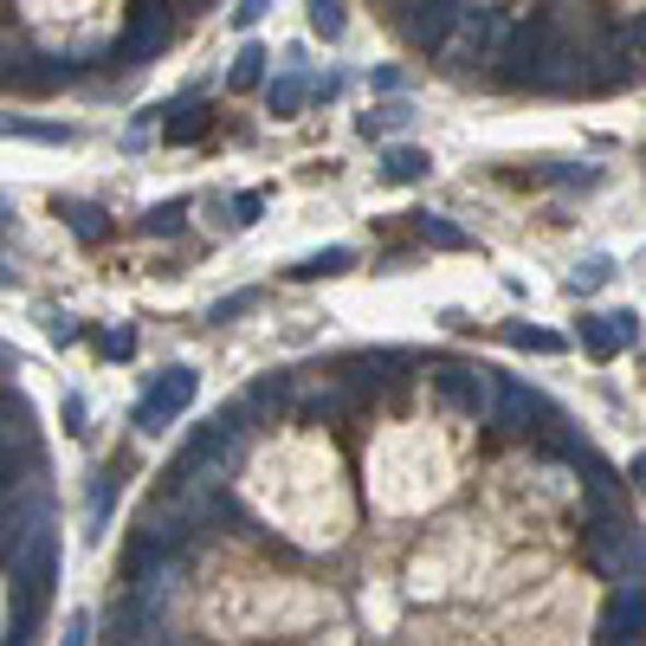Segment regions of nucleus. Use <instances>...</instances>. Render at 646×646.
<instances>
[{"label":"nucleus","instance_id":"obj_31","mask_svg":"<svg viewBox=\"0 0 646 646\" xmlns=\"http://www.w3.org/2000/svg\"><path fill=\"white\" fill-rule=\"evenodd\" d=\"M84 641H91V614L78 608L72 621H66V641H59V646H84Z\"/></svg>","mask_w":646,"mask_h":646},{"label":"nucleus","instance_id":"obj_21","mask_svg":"<svg viewBox=\"0 0 646 646\" xmlns=\"http://www.w3.org/2000/svg\"><path fill=\"white\" fill-rule=\"evenodd\" d=\"M582 343H588V356H595V362L621 356V343H614V324H608V317H582Z\"/></svg>","mask_w":646,"mask_h":646},{"label":"nucleus","instance_id":"obj_12","mask_svg":"<svg viewBox=\"0 0 646 646\" xmlns=\"http://www.w3.org/2000/svg\"><path fill=\"white\" fill-rule=\"evenodd\" d=\"M408 124H414V104H408V97H388V104H375V110L362 117L356 130L375 143V137H395V130H408Z\"/></svg>","mask_w":646,"mask_h":646},{"label":"nucleus","instance_id":"obj_29","mask_svg":"<svg viewBox=\"0 0 646 646\" xmlns=\"http://www.w3.org/2000/svg\"><path fill=\"white\" fill-rule=\"evenodd\" d=\"M46 337H52V343L66 350V343H78L84 330H78V317H59V310H52V317H46Z\"/></svg>","mask_w":646,"mask_h":646},{"label":"nucleus","instance_id":"obj_2","mask_svg":"<svg viewBox=\"0 0 646 646\" xmlns=\"http://www.w3.org/2000/svg\"><path fill=\"white\" fill-rule=\"evenodd\" d=\"M195 388H201V375H195L188 362H175V368H162V375L149 381V395L137 401V414H130V427H137V433H168V421H181V414L195 408Z\"/></svg>","mask_w":646,"mask_h":646},{"label":"nucleus","instance_id":"obj_25","mask_svg":"<svg viewBox=\"0 0 646 646\" xmlns=\"http://www.w3.org/2000/svg\"><path fill=\"white\" fill-rule=\"evenodd\" d=\"M97 356H104V362L137 356V330H130V324H117V330H97Z\"/></svg>","mask_w":646,"mask_h":646},{"label":"nucleus","instance_id":"obj_33","mask_svg":"<svg viewBox=\"0 0 646 646\" xmlns=\"http://www.w3.org/2000/svg\"><path fill=\"white\" fill-rule=\"evenodd\" d=\"M66 427L84 433V395H66Z\"/></svg>","mask_w":646,"mask_h":646},{"label":"nucleus","instance_id":"obj_17","mask_svg":"<svg viewBox=\"0 0 646 646\" xmlns=\"http://www.w3.org/2000/svg\"><path fill=\"white\" fill-rule=\"evenodd\" d=\"M117 492H124V466H104V472H97V492H91V537H104Z\"/></svg>","mask_w":646,"mask_h":646},{"label":"nucleus","instance_id":"obj_6","mask_svg":"<svg viewBox=\"0 0 646 646\" xmlns=\"http://www.w3.org/2000/svg\"><path fill=\"white\" fill-rule=\"evenodd\" d=\"M453 20H459L453 0H414V7H401V33H408L414 46H427V52H446V46H453Z\"/></svg>","mask_w":646,"mask_h":646},{"label":"nucleus","instance_id":"obj_28","mask_svg":"<svg viewBox=\"0 0 646 646\" xmlns=\"http://www.w3.org/2000/svg\"><path fill=\"white\" fill-rule=\"evenodd\" d=\"M266 214V195H233V226H252Z\"/></svg>","mask_w":646,"mask_h":646},{"label":"nucleus","instance_id":"obj_35","mask_svg":"<svg viewBox=\"0 0 646 646\" xmlns=\"http://www.w3.org/2000/svg\"><path fill=\"white\" fill-rule=\"evenodd\" d=\"M7 279H13V272H7V266H0V285H7Z\"/></svg>","mask_w":646,"mask_h":646},{"label":"nucleus","instance_id":"obj_11","mask_svg":"<svg viewBox=\"0 0 646 646\" xmlns=\"http://www.w3.org/2000/svg\"><path fill=\"white\" fill-rule=\"evenodd\" d=\"M427 168H433V155H427V149H414V143H395L388 155H381V175H388L395 188H408V181H421Z\"/></svg>","mask_w":646,"mask_h":646},{"label":"nucleus","instance_id":"obj_15","mask_svg":"<svg viewBox=\"0 0 646 646\" xmlns=\"http://www.w3.org/2000/svg\"><path fill=\"white\" fill-rule=\"evenodd\" d=\"M162 130H168V143H195V137H208V104H175L168 117H162Z\"/></svg>","mask_w":646,"mask_h":646},{"label":"nucleus","instance_id":"obj_32","mask_svg":"<svg viewBox=\"0 0 646 646\" xmlns=\"http://www.w3.org/2000/svg\"><path fill=\"white\" fill-rule=\"evenodd\" d=\"M259 20H266V0H239L233 7V26H259Z\"/></svg>","mask_w":646,"mask_h":646},{"label":"nucleus","instance_id":"obj_20","mask_svg":"<svg viewBox=\"0 0 646 646\" xmlns=\"http://www.w3.org/2000/svg\"><path fill=\"white\" fill-rule=\"evenodd\" d=\"M343 26H350V7L343 0H310V33L317 39H343Z\"/></svg>","mask_w":646,"mask_h":646},{"label":"nucleus","instance_id":"obj_8","mask_svg":"<svg viewBox=\"0 0 646 646\" xmlns=\"http://www.w3.org/2000/svg\"><path fill=\"white\" fill-rule=\"evenodd\" d=\"M168 33H175V26H168L162 7H137V26L117 39V59H124V66H143V59H155V52L168 46Z\"/></svg>","mask_w":646,"mask_h":646},{"label":"nucleus","instance_id":"obj_16","mask_svg":"<svg viewBox=\"0 0 646 646\" xmlns=\"http://www.w3.org/2000/svg\"><path fill=\"white\" fill-rule=\"evenodd\" d=\"M266 104H272V117H297V110L310 104V84H304L297 72L272 78V84H266Z\"/></svg>","mask_w":646,"mask_h":646},{"label":"nucleus","instance_id":"obj_30","mask_svg":"<svg viewBox=\"0 0 646 646\" xmlns=\"http://www.w3.org/2000/svg\"><path fill=\"white\" fill-rule=\"evenodd\" d=\"M608 324H614V343H621V350H627V343H641V317H634V310H614Z\"/></svg>","mask_w":646,"mask_h":646},{"label":"nucleus","instance_id":"obj_4","mask_svg":"<svg viewBox=\"0 0 646 646\" xmlns=\"http://www.w3.org/2000/svg\"><path fill=\"white\" fill-rule=\"evenodd\" d=\"M433 388L446 408L472 414V421H492V368H466V362H439L433 368Z\"/></svg>","mask_w":646,"mask_h":646},{"label":"nucleus","instance_id":"obj_34","mask_svg":"<svg viewBox=\"0 0 646 646\" xmlns=\"http://www.w3.org/2000/svg\"><path fill=\"white\" fill-rule=\"evenodd\" d=\"M375 91H401V66H375Z\"/></svg>","mask_w":646,"mask_h":646},{"label":"nucleus","instance_id":"obj_3","mask_svg":"<svg viewBox=\"0 0 646 646\" xmlns=\"http://www.w3.org/2000/svg\"><path fill=\"white\" fill-rule=\"evenodd\" d=\"M588 556H595V569H608L614 582H641V537L621 517L588 524Z\"/></svg>","mask_w":646,"mask_h":646},{"label":"nucleus","instance_id":"obj_14","mask_svg":"<svg viewBox=\"0 0 646 646\" xmlns=\"http://www.w3.org/2000/svg\"><path fill=\"white\" fill-rule=\"evenodd\" d=\"M59 220H72V233L84 246H97V239L110 233V214H104L97 201H59Z\"/></svg>","mask_w":646,"mask_h":646},{"label":"nucleus","instance_id":"obj_5","mask_svg":"<svg viewBox=\"0 0 646 646\" xmlns=\"http://www.w3.org/2000/svg\"><path fill=\"white\" fill-rule=\"evenodd\" d=\"M530 421H556V408H550L537 388H524L517 375H492V427L524 433Z\"/></svg>","mask_w":646,"mask_h":646},{"label":"nucleus","instance_id":"obj_1","mask_svg":"<svg viewBox=\"0 0 646 646\" xmlns=\"http://www.w3.org/2000/svg\"><path fill=\"white\" fill-rule=\"evenodd\" d=\"M246 408H226L214 421H201V427L188 433V446H181V459H175V479H188V472H201V466H214L226 472L233 466V453H239V439H246Z\"/></svg>","mask_w":646,"mask_h":646},{"label":"nucleus","instance_id":"obj_27","mask_svg":"<svg viewBox=\"0 0 646 646\" xmlns=\"http://www.w3.org/2000/svg\"><path fill=\"white\" fill-rule=\"evenodd\" d=\"M297 414H304V421H337V414H343V395H337V388H324V395H310Z\"/></svg>","mask_w":646,"mask_h":646},{"label":"nucleus","instance_id":"obj_22","mask_svg":"<svg viewBox=\"0 0 646 646\" xmlns=\"http://www.w3.org/2000/svg\"><path fill=\"white\" fill-rule=\"evenodd\" d=\"M188 208H195L188 195H175V201H162V208H149V214H143V233H155V239H162V233H181V220H188Z\"/></svg>","mask_w":646,"mask_h":646},{"label":"nucleus","instance_id":"obj_9","mask_svg":"<svg viewBox=\"0 0 646 646\" xmlns=\"http://www.w3.org/2000/svg\"><path fill=\"white\" fill-rule=\"evenodd\" d=\"M641 621H646V601H641V582H634V588H621V595L608 601V614H601V641L608 646H641Z\"/></svg>","mask_w":646,"mask_h":646},{"label":"nucleus","instance_id":"obj_13","mask_svg":"<svg viewBox=\"0 0 646 646\" xmlns=\"http://www.w3.org/2000/svg\"><path fill=\"white\" fill-rule=\"evenodd\" d=\"M414 226H421V246H433V252H466L472 246V233L453 226L446 214H414Z\"/></svg>","mask_w":646,"mask_h":646},{"label":"nucleus","instance_id":"obj_10","mask_svg":"<svg viewBox=\"0 0 646 646\" xmlns=\"http://www.w3.org/2000/svg\"><path fill=\"white\" fill-rule=\"evenodd\" d=\"M337 272H356V246H324V252H310V259H297V266H291V279H304V285L337 279Z\"/></svg>","mask_w":646,"mask_h":646},{"label":"nucleus","instance_id":"obj_19","mask_svg":"<svg viewBox=\"0 0 646 646\" xmlns=\"http://www.w3.org/2000/svg\"><path fill=\"white\" fill-rule=\"evenodd\" d=\"M537 181H556V188H601V168H595V162H556V168H537Z\"/></svg>","mask_w":646,"mask_h":646},{"label":"nucleus","instance_id":"obj_18","mask_svg":"<svg viewBox=\"0 0 646 646\" xmlns=\"http://www.w3.org/2000/svg\"><path fill=\"white\" fill-rule=\"evenodd\" d=\"M266 66H272V59H266V46H239V59H233L226 84H233V91H259V84H266Z\"/></svg>","mask_w":646,"mask_h":646},{"label":"nucleus","instance_id":"obj_24","mask_svg":"<svg viewBox=\"0 0 646 646\" xmlns=\"http://www.w3.org/2000/svg\"><path fill=\"white\" fill-rule=\"evenodd\" d=\"M608 279H614V259H601V252H595V259H582V266H575V272H569V291H575V297H582V291L608 285Z\"/></svg>","mask_w":646,"mask_h":646},{"label":"nucleus","instance_id":"obj_23","mask_svg":"<svg viewBox=\"0 0 646 646\" xmlns=\"http://www.w3.org/2000/svg\"><path fill=\"white\" fill-rule=\"evenodd\" d=\"M259 304H266V291L246 285V291H233V297H220L214 310H208V324H233V317H246V310H259Z\"/></svg>","mask_w":646,"mask_h":646},{"label":"nucleus","instance_id":"obj_26","mask_svg":"<svg viewBox=\"0 0 646 646\" xmlns=\"http://www.w3.org/2000/svg\"><path fill=\"white\" fill-rule=\"evenodd\" d=\"M504 337H510L517 350H537V356H556V350H563V337H550V330H530V324H510Z\"/></svg>","mask_w":646,"mask_h":646},{"label":"nucleus","instance_id":"obj_7","mask_svg":"<svg viewBox=\"0 0 646 646\" xmlns=\"http://www.w3.org/2000/svg\"><path fill=\"white\" fill-rule=\"evenodd\" d=\"M504 26H510V20H504V7H459V20H453V33L466 39V46H459V59H466V66L492 59V46L504 39Z\"/></svg>","mask_w":646,"mask_h":646}]
</instances>
